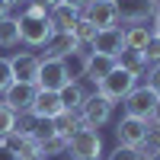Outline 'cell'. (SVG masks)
<instances>
[{"label":"cell","instance_id":"cell-38","mask_svg":"<svg viewBox=\"0 0 160 160\" xmlns=\"http://www.w3.org/2000/svg\"><path fill=\"white\" fill-rule=\"evenodd\" d=\"M61 3H71V7H77V10H83V7H87V0H61Z\"/></svg>","mask_w":160,"mask_h":160},{"label":"cell","instance_id":"cell-12","mask_svg":"<svg viewBox=\"0 0 160 160\" xmlns=\"http://www.w3.org/2000/svg\"><path fill=\"white\" fill-rule=\"evenodd\" d=\"M38 55L32 51H16L10 58V68H13V80H22V83H35V74H38Z\"/></svg>","mask_w":160,"mask_h":160},{"label":"cell","instance_id":"cell-5","mask_svg":"<svg viewBox=\"0 0 160 160\" xmlns=\"http://www.w3.org/2000/svg\"><path fill=\"white\" fill-rule=\"evenodd\" d=\"M118 22H151L160 13V0H115Z\"/></svg>","mask_w":160,"mask_h":160},{"label":"cell","instance_id":"cell-32","mask_svg":"<svg viewBox=\"0 0 160 160\" xmlns=\"http://www.w3.org/2000/svg\"><path fill=\"white\" fill-rule=\"evenodd\" d=\"M148 87L160 96V64H151L148 68Z\"/></svg>","mask_w":160,"mask_h":160},{"label":"cell","instance_id":"cell-26","mask_svg":"<svg viewBox=\"0 0 160 160\" xmlns=\"http://www.w3.org/2000/svg\"><path fill=\"white\" fill-rule=\"evenodd\" d=\"M58 131H55V122L51 118H35V128H32V138L42 144V141H48V138H55Z\"/></svg>","mask_w":160,"mask_h":160},{"label":"cell","instance_id":"cell-29","mask_svg":"<svg viewBox=\"0 0 160 160\" xmlns=\"http://www.w3.org/2000/svg\"><path fill=\"white\" fill-rule=\"evenodd\" d=\"M13 125H16V112H13L10 106H3V102H0V138H3V135H10V131H13Z\"/></svg>","mask_w":160,"mask_h":160},{"label":"cell","instance_id":"cell-20","mask_svg":"<svg viewBox=\"0 0 160 160\" xmlns=\"http://www.w3.org/2000/svg\"><path fill=\"white\" fill-rule=\"evenodd\" d=\"M112 68H115V58H109V55H93V51H90V64H87V74H83V77L96 87Z\"/></svg>","mask_w":160,"mask_h":160},{"label":"cell","instance_id":"cell-28","mask_svg":"<svg viewBox=\"0 0 160 160\" xmlns=\"http://www.w3.org/2000/svg\"><path fill=\"white\" fill-rule=\"evenodd\" d=\"M106 160H144V151L141 148H125V144H118Z\"/></svg>","mask_w":160,"mask_h":160},{"label":"cell","instance_id":"cell-13","mask_svg":"<svg viewBox=\"0 0 160 160\" xmlns=\"http://www.w3.org/2000/svg\"><path fill=\"white\" fill-rule=\"evenodd\" d=\"M77 19H80V10L71 7V3H61L58 0L55 7H48V22H51L55 32H71L77 26Z\"/></svg>","mask_w":160,"mask_h":160},{"label":"cell","instance_id":"cell-17","mask_svg":"<svg viewBox=\"0 0 160 160\" xmlns=\"http://www.w3.org/2000/svg\"><path fill=\"white\" fill-rule=\"evenodd\" d=\"M80 42L74 38V32H55L48 38V45H45V58H64V55H71V51H77Z\"/></svg>","mask_w":160,"mask_h":160},{"label":"cell","instance_id":"cell-10","mask_svg":"<svg viewBox=\"0 0 160 160\" xmlns=\"http://www.w3.org/2000/svg\"><path fill=\"white\" fill-rule=\"evenodd\" d=\"M148 118H135V115H122L115 125V138L118 144H125V148H141L144 144V135H148Z\"/></svg>","mask_w":160,"mask_h":160},{"label":"cell","instance_id":"cell-15","mask_svg":"<svg viewBox=\"0 0 160 160\" xmlns=\"http://www.w3.org/2000/svg\"><path fill=\"white\" fill-rule=\"evenodd\" d=\"M115 68H122V71H128V74H135V77H144L148 74V58H144V51H135V48H122L115 55Z\"/></svg>","mask_w":160,"mask_h":160},{"label":"cell","instance_id":"cell-1","mask_svg":"<svg viewBox=\"0 0 160 160\" xmlns=\"http://www.w3.org/2000/svg\"><path fill=\"white\" fill-rule=\"evenodd\" d=\"M68 154L74 160H102V135H99V128L80 125L68 138Z\"/></svg>","mask_w":160,"mask_h":160},{"label":"cell","instance_id":"cell-11","mask_svg":"<svg viewBox=\"0 0 160 160\" xmlns=\"http://www.w3.org/2000/svg\"><path fill=\"white\" fill-rule=\"evenodd\" d=\"M122 48H125V29H122V22L109 26V29H99L96 38H93V45H90L93 55H109V58H115Z\"/></svg>","mask_w":160,"mask_h":160},{"label":"cell","instance_id":"cell-16","mask_svg":"<svg viewBox=\"0 0 160 160\" xmlns=\"http://www.w3.org/2000/svg\"><path fill=\"white\" fill-rule=\"evenodd\" d=\"M122 29H125V48H135V51H144V45L154 35L151 22H125Z\"/></svg>","mask_w":160,"mask_h":160},{"label":"cell","instance_id":"cell-33","mask_svg":"<svg viewBox=\"0 0 160 160\" xmlns=\"http://www.w3.org/2000/svg\"><path fill=\"white\" fill-rule=\"evenodd\" d=\"M0 160H19V154L13 151L7 141H0Z\"/></svg>","mask_w":160,"mask_h":160},{"label":"cell","instance_id":"cell-27","mask_svg":"<svg viewBox=\"0 0 160 160\" xmlns=\"http://www.w3.org/2000/svg\"><path fill=\"white\" fill-rule=\"evenodd\" d=\"M141 151H144V157L154 154V151H160V125H148V135H144Z\"/></svg>","mask_w":160,"mask_h":160},{"label":"cell","instance_id":"cell-37","mask_svg":"<svg viewBox=\"0 0 160 160\" xmlns=\"http://www.w3.org/2000/svg\"><path fill=\"white\" fill-rule=\"evenodd\" d=\"M29 3H38V7H45V10H48V7H55L58 0H29Z\"/></svg>","mask_w":160,"mask_h":160},{"label":"cell","instance_id":"cell-14","mask_svg":"<svg viewBox=\"0 0 160 160\" xmlns=\"http://www.w3.org/2000/svg\"><path fill=\"white\" fill-rule=\"evenodd\" d=\"M29 112H35L38 118H55L58 112H64L58 90H38V93H35V102H32Z\"/></svg>","mask_w":160,"mask_h":160},{"label":"cell","instance_id":"cell-9","mask_svg":"<svg viewBox=\"0 0 160 160\" xmlns=\"http://www.w3.org/2000/svg\"><path fill=\"white\" fill-rule=\"evenodd\" d=\"M80 16L90 19L96 29H109V26H118L115 0H87V7L80 10Z\"/></svg>","mask_w":160,"mask_h":160},{"label":"cell","instance_id":"cell-40","mask_svg":"<svg viewBox=\"0 0 160 160\" xmlns=\"http://www.w3.org/2000/svg\"><path fill=\"white\" fill-rule=\"evenodd\" d=\"M7 3H10V7H26L29 0H7Z\"/></svg>","mask_w":160,"mask_h":160},{"label":"cell","instance_id":"cell-19","mask_svg":"<svg viewBox=\"0 0 160 160\" xmlns=\"http://www.w3.org/2000/svg\"><path fill=\"white\" fill-rule=\"evenodd\" d=\"M58 96H61V106H64V109L77 112L80 106H83V99H87V90L80 87V80H68V83L58 90Z\"/></svg>","mask_w":160,"mask_h":160},{"label":"cell","instance_id":"cell-24","mask_svg":"<svg viewBox=\"0 0 160 160\" xmlns=\"http://www.w3.org/2000/svg\"><path fill=\"white\" fill-rule=\"evenodd\" d=\"M71 32H74V38H77V42H80V48H90L99 29H96V26H93L90 19H83V16H80V19H77V26H74Z\"/></svg>","mask_w":160,"mask_h":160},{"label":"cell","instance_id":"cell-21","mask_svg":"<svg viewBox=\"0 0 160 160\" xmlns=\"http://www.w3.org/2000/svg\"><path fill=\"white\" fill-rule=\"evenodd\" d=\"M0 141H7L19 157H32V154H38V141H35L32 135H22V131H16V128H13L10 135H3Z\"/></svg>","mask_w":160,"mask_h":160},{"label":"cell","instance_id":"cell-8","mask_svg":"<svg viewBox=\"0 0 160 160\" xmlns=\"http://www.w3.org/2000/svg\"><path fill=\"white\" fill-rule=\"evenodd\" d=\"M35 93H38V87L35 83H22V80H13V83L0 93V102L3 106H10L13 112H29L32 109V102H35Z\"/></svg>","mask_w":160,"mask_h":160},{"label":"cell","instance_id":"cell-7","mask_svg":"<svg viewBox=\"0 0 160 160\" xmlns=\"http://www.w3.org/2000/svg\"><path fill=\"white\" fill-rule=\"evenodd\" d=\"M68 83V71H64L61 58H45L38 61V74H35V87L38 90H61Z\"/></svg>","mask_w":160,"mask_h":160},{"label":"cell","instance_id":"cell-34","mask_svg":"<svg viewBox=\"0 0 160 160\" xmlns=\"http://www.w3.org/2000/svg\"><path fill=\"white\" fill-rule=\"evenodd\" d=\"M148 122H151V125H160V99H157V106H154V112H151Z\"/></svg>","mask_w":160,"mask_h":160},{"label":"cell","instance_id":"cell-18","mask_svg":"<svg viewBox=\"0 0 160 160\" xmlns=\"http://www.w3.org/2000/svg\"><path fill=\"white\" fill-rule=\"evenodd\" d=\"M64 71H68V80H80L87 74V64H90V48H77L71 55H64Z\"/></svg>","mask_w":160,"mask_h":160},{"label":"cell","instance_id":"cell-3","mask_svg":"<svg viewBox=\"0 0 160 160\" xmlns=\"http://www.w3.org/2000/svg\"><path fill=\"white\" fill-rule=\"evenodd\" d=\"M135 87H138V77H135V74H128V71H122V68H112V71L96 83V93L106 96L109 102H122Z\"/></svg>","mask_w":160,"mask_h":160},{"label":"cell","instance_id":"cell-4","mask_svg":"<svg viewBox=\"0 0 160 160\" xmlns=\"http://www.w3.org/2000/svg\"><path fill=\"white\" fill-rule=\"evenodd\" d=\"M112 106L115 102H109L106 96H99V93H87V99L77 109V115H80V122L87 128H102V125H109V118H112Z\"/></svg>","mask_w":160,"mask_h":160},{"label":"cell","instance_id":"cell-23","mask_svg":"<svg viewBox=\"0 0 160 160\" xmlns=\"http://www.w3.org/2000/svg\"><path fill=\"white\" fill-rule=\"evenodd\" d=\"M51 122H55V131H58L61 138H71L74 131H77L80 125H83V122H80V115H77V112H71V109H64V112H58L55 118H51Z\"/></svg>","mask_w":160,"mask_h":160},{"label":"cell","instance_id":"cell-6","mask_svg":"<svg viewBox=\"0 0 160 160\" xmlns=\"http://www.w3.org/2000/svg\"><path fill=\"white\" fill-rule=\"evenodd\" d=\"M157 93L148 87V83H138L135 90L128 93V96L122 99V106H125V115H135V118H151V112H154V106H157Z\"/></svg>","mask_w":160,"mask_h":160},{"label":"cell","instance_id":"cell-30","mask_svg":"<svg viewBox=\"0 0 160 160\" xmlns=\"http://www.w3.org/2000/svg\"><path fill=\"white\" fill-rule=\"evenodd\" d=\"M144 58H148V64H160V38L151 35V42L144 45Z\"/></svg>","mask_w":160,"mask_h":160},{"label":"cell","instance_id":"cell-35","mask_svg":"<svg viewBox=\"0 0 160 160\" xmlns=\"http://www.w3.org/2000/svg\"><path fill=\"white\" fill-rule=\"evenodd\" d=\"M151 29H154V35H157V38H160V13H157V16H154V19H151Z\"/></svg>","mask_w":160,"mask_h":160},{"label":"cell","instance_id":"cell-36","mask_svg":"<svg viewBox=\"0 0 160 160\" xmlns=\"http://www.w3.org/2000/svg\"><path fill=\"white\" fill-rule=\"evenodd\" d=\"M10 10H13V7L7 3V0H0V19H3V16H10Z\"/></svg>","mask_w":160,"mask_h":160},{"label":"cell","instance_id":"cell-41","mask_svg":"<svg viewBox=\"0 0 160 160\" xmlns=\"http://www.w3.org/2000/svg\"><path fill=\"white\" fill-rule=\"evenodd\" d=\"M144 160H160V151H154V154H148Z\"/></svg>","mask_w":160,"mask_h":160},{"label":"cell","instance_id":"cell-2","mask_svg":"<svg viewBox=\"0 0 160 160\" xmlns=\"http://www.w3.org/2000/svg\"><path fill=\"white\" fill-rule=\"evenodd\" d=\"M19 42H26L29 48H45L48 38L55 35V29H51L48 16H32V13H19Z\"/></svg>","mask_w":160,"mask_h":160},{"label":"cell","instance_id":"cell-25","mask_svg":"<svg viewBox=\"0 0 160 160\" xmlns=\"http://www.w3.org/2000/svg\"><path fill=\"white\" fill-rule=\"evenodd\" d=\"M38 154H45L48 160H51V157H61V154H68V138L55 135V138L42 141V144H38Z\"/></svg>","mask_w":160,"mask_h":160},{"label":"cell","instance_id":"cell-22","mask_svg":"<svg viewBox=\"0 0 160 160\" xmlns=\"http://www.w3.org/2000/svg\"><path fill=\"white\" fill-rule=\"evenodd\" d=\"M19 45V19L3 16L0 19V48H16Z\"/></svg>","mask_w":160,"mask_h":160},{"label":"cell","instance_id":"cell-39","mask_svg":"<svg viewBox=\"0 0 160 160\" xmlns=\"http://www.w3.org/2000/svg\"><path fill=\"white\" fill-rule=\"evenodd\" d=\"M19 160H48L45 154H32V157H19Z\"/></svg>","mask_w":160,"mask_h":160},{"label":"cell","instance_id":"cell-31","mask_svg":"<svg viewBox=\"0 0 160 160\" xmlns=\"http://www.w3.org/2000/svg\"><path fill=\"white\" fill-rule=\"evenodd\" d=\"M13 83V68H10V58H0V93Z\"/></svg>","mask_w":160,"mask_h":160}]
</instances>
